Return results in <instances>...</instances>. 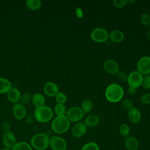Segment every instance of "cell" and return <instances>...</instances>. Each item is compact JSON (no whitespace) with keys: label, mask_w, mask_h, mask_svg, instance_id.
Here are the masks:
<instances>
[{"label":"cell","mask_w":150,"mask_h":150,"mask_svg":"<svg viewBox=\"0 0 150 150\" xmlns=\"http://www.w3.org/2000/svg\"><path fill=\"white\" fill-rule=\"evenodd\" d=\"M105 96L109 101L117 103L122 99L124 96V90L119 84H111L105 89Z\"/></svg>","instance_id":"6da1fadb"},{"label":"cell","mask_w":150,"mask_h":150,"mask_svg":"<svg viewBox=\"0 0 150 150\" xmlns=\"http://www.w3.org/2000/svg\"><path fill=\"white\" fill-rule=\"evenodd\" d=\"M70 122L66 115L57 116L52 122L53 131L57 134L66 132L69 128Z\"/></svg>","instance_id":"7a4b0ae2"},{"label":"cell","mask_w":150,"mask_h":150,"mask_svg":"<svg viewBox=\"0 0 150 150\" xmlns=\"http://www.w3.org/2000/svg\"><path fill=\"white\" fill-rule=\"evenodd\" d=\"M34 115L36 120L39 122H47L53 117L52 109L46 105L36 108L34 111Z\"/></svg>","instance_id":"3957f363"},{"label":"cell","mask_w":150,"mask_h":150,"mask_svg":"<svg viewBox=\"0 0 150 150\" xmlns=\"http://www.w3.org/2000/svg\"><path fill=\"white\" fill-rule=\"evenodd\" d=\"M49 138L45 134L39 133L35 135L31 139V145L36 149L43 150L49 145Z\"/></svg>","instance_id":"277c9868"},{"label":"cell","mask_w":150,"mask_h":150,"mask_svg":"<svg viewBox=\"0 0 150 150\" xmlns=\"http://www.w3.org/2000/svg\"><path fill=\"white\" fill-rule=\"evenodd\" d=\"M91 38L96 42L103 43L108 38L107 31L102 28H96L91 32Z\"/></svg>","instance_id":"5b68a950"},{"label":"cell","mask_w":150,"mask_h":150,"mask_svg":"<svg viewBox=\"0 0 150 150\" xmlns=\"http://www.w3.org/2000/svg\"><path fill=\"white\" fill-rule=\"evenodd\" d=\"M66 117L70 121L77 122L80 121L84 117V113L82 110L77 107L70 108L66 112Z\"/></svg>","instance_id":"8992f818"},{"label":"cell","mask_w":150,"mask_h":150,"mask_svg":"<svg viewBox=\"0 0 150 150\" xmlns=\"http://www.w3.org/2000/svg\"><path fill=\"white\" fill-rule=\"evenodd\" d=\"M143 75L138 71L131 72L128 76L127 82L131 87L137 88L139 87L142 82Z\"/></svg>","instance_id":"52a82bcc"},{"label":"cell","mask_w":150,"mask_h":150,"mask_svg":"<svg viewBox=\"0 0 150 150\" xmlns=\"http://www.w3.org/2000/svg\"><path fill=\"white\" fill-rule=\"evenodd\" d=\"M137 68L141 74L147 75L150 73V57L144 56L138 62Z\"/></svg>","instance_id":"ba28073f"},{"label":"cell","mask_w":150,"mask_h":150,"mask_svg":"<svg viewBox=\"0 0 150 150\" xmlns=\"http://www.w3.org/2000/svg\"><path fill=\"white\" fill-rule=\"evenodd\" d=\"M49 145L53 150H66L67 148L66 141L58 136H53L50 138Z\"/></svg>","instance_id":"9c48e42d"},{"label":"cell","mask_w":150,"mask_h":150,"mask_svg":"<svg viewBox=\"0 0 150 150\" xmlns=\"http://www.w3.org/2000/svg\"><path fill=\"white\" fill-rule=\"evenodd\" d=\"M2 142L6 148H13L16 144V138L14 134L9 131H6L3 135Z\"/></svg>","instance_id":"30bf717a"},{"label":"cell","mask_w":150,"mask_h":150,"mask_svg":"<svg viewBox=\"0 0 150 150\" xmlns=\"http://www.w3.org/2000/svg\"><path fill=\"white\" fill-rule=\"evenodd\" d=\"M103 67L104 70L111 74H117L120 71L118 64L112 60H107L104 63Z\"/></svg>","instance_id":"8fae6325"},{"label":"cell","mask_w":150,"mask_h":150,"mask_svg":"<svg viewBox=\"0 0 150 150\" xmlns=\"http://www.w3.org/2000/svg\"><path fill=\"white\" fill-rule=\"evenodd\" d=\"M12 112L14 117L18 120L23 119L26 114V108L24 105L19 103H16L14 104L12 108Z\"/></svg>","instance_id":"7c38bea8"},{"label":"cell","mask_w":150,"mask_h":150,"mask_svg":"<svg viewBox=\"0 0 150 150\" xmlns=\"http://www.w3.org/2000/svg\"><path fill=\"white\" fill-rule=\"evenodd\" d=\"M43 91L45 94L47 96L54 97L59 93V87L56 83L49 81L45 84Z\"/></svg>","instance_id":"4fadbf2b"},{"label":"cell","mask_w":150,"mask_h":150,"mask_svg":"<svg viewBox=\"0 0 150 150\" xmlns=\"http://www.w3.org/2000/svg\"><path fill=\"white\" fill-rule=\"evenodd\" d=\"M87 132V127L83 122L76 123L72 128V135L76 138H80L84 135Z\"/></svg>","instance_id":"5bb4252c"},{"label":"cell","mask_w":150,"mask_h":150,"mask_svg":"<svg viewBox=\"0 0 150 150\" xmlns=\"http://www.w3.org/2000/svg\"><path fill=\"white\" fill-rule=\"evenodd\" d=\"M128 117L131 122L137 124L141 120V114L138 109L135 107H132L131 109L128 110Z\"/></svg>","instance_id":"9a60e30c"},{"label":"cell","mask_w":150,"mask_h":150,"mask_svg":"<svg viewBox=\"0 0 150 150\" xmlns=\"http://www.w3.org/2000/svg\"><path fill=\"white\" fill-rule=\"evenodd\" d=\"M21 97V93L16 88H11L7 93L8 100L12 103H16L19 101Z\"/></svg>","instance_id":"2e32d148"},{"label":"cell","mask_w":150,"mask_h":150,"mask_svg":"<svg viewBox=\"0 0 150 150\" xmlns=\"http://www.w3.org/2000/svg\"><path fill=\"white\" fill-rule=\"evenodd\" d=\"M125 146L128 150H138L139 143L138 140L133 137H128L125 139Z\"/></svg>","instance_id":"e0dca14e"},{"label":"cell","mask_w":150,"mask_h":150,"mask_svg":"<svg viewBox=\"0 0 150 150\" xmlns=\"http://www.w3.org/2000/svg\"><path fill=\"white\" fill-rule=\"evenodd\" d=\"M32 104L36 108L45 105V98L44 96L40 93H35L32 97Z\"/></svg>","instance_id":"ac0fdd59"},{"label":"cell","mask_w":150,"mask_h":150,"mask_svg":"<svg viewBox=\"0 0 150 150\" xmlns=\"http://www.w3.org/2000/svg\"><path fill=\"white\" fill-rule=\"evenodd\" d=\"M100 121L99 117L96 115H90L87 116L84 121V124L87 127L91 128L98 125Z\"/></svg>","instance_id":"d6986e66"},{"label":"cell","mask_w":150,"mask_h":150,"mask_svg":"<svg viewBox=\"0 0 150 150\" xmlns=\"http://www.w3.org/2000/svg\"><path fill=\"white\" fill-rule=\"evenodd\" d=\"M108 36L110 40L114 43H120L124 39V33L121 31L118 30H112L111 32Z\"/></svg>","instance_id":"ffe728a7"},{"label":"cell","mask_w":150,"mask_h":150,"mask_svg":"<svg viewBox=\"0 0 150 150\" xmlns=\"http://www.w3.org/2000/svg\"><path fill=\"white\" fill-rule=\"evenodd\" d=\"M11 88V83L8 79L0 78V94L7 93Z\"/></svg>","instance_id":"44dd1931"},{"label":"cell","mask_w":150,"mask_h":150,"mask_svg":"<svg viewBox=\"0 0 150 150\" xmlns=\"http://www.w3.org/2000/svg\"><path fill=\"white\" fill-rule=\"evenodd\" d=\"M26 5L30 10H37L40 8L42 2L40 0H27Z\"/></svg>","instance_id":"7402d4cb"},{"label":"cell","mask_w":150,"mask_h":150,"mask_svg":"<svg viewBox=\"0 0 150 150\" xmlns=\"http://www.w3.org/2000/svg\"><path fill=\"white\" fill-rule=\"evenodd\" d=\"M93 108V103L89 99H86L83 100L81 104V109L84 113L90 112Z\"/></svg>","instance_id":"603a6c76"},{"label":"cell","mask_w":150,"mask_h":150,"mask_svg":"<svg viewBox=\"0 0 150 150\" xmlns=\"http://www.w3.org/2000/svg\"><path fill=\"white\" fill-rule=\"evenodd\" d=\"M12 150H32V148L28 143L20 142L16 144Z\"/></svg>","instance_id":"cb8c5ba5"},{"label":"cell","mask_w":150,"mask_h":150,"mask_svg":"<svg viewBox=\"0 0 150 150\" xmlns=\"http://www.w3.org/2000/svg\"><path fill=\"white\" fill-rule=\"evenodd\" d=\"M54 112L57 116L64 115L66 114V107L63 104L57 103L54 107Z\"/></svg>","instance_id":"d4e9b609"},{"label":"cell","mask_w":150,"mask_h":150,"mask_svg":"<svg viewBox=\"0 0 150 150\" xmlns=\"http://www.w3.org/2000/svg\"><path fill=\"white\" fill-rule=\"evenodd\" d=\"M120 133L123 137H127L130 133V128L126 124H123L120 127Z\"/></svg>","instance_id":"484cf974"},{"label":"cell","mask_w":150,"mask_h":150,"mask_svg":"<svg viewBox=\"0 0 150 150\" xmlns=\"http://www.w3.org/2000/svg\"><path fill=\"white\" fill-rule=\"evenodd\" d=\"M81 150H99V147L94 142H88L85 144Z\"/></svg>","instance_id":"4316f807"},{"label":"cell","mask_w":150,"mask_h":150,"mask_svg":"<svg viewBox=\"0 0 150 150\" xmlns=\"http://www.w3.org/2000/svg\"><path fill=\"white\" fill-rule=\"evenodd\" d=\"M56 100L59 104H63L66 103L67 100V96L66 95L62 92H59L56 95Z\"/></svg>","instance_id":"83f0119b"},{"label":"cell","mask_w":150,"mask_h":150,"mask_svg":"<svg viewBox=\"0 0 150 150\" xmlns=\"http://www.w3.org/2000/svg\"><path fill=\"white\" fill-rule=\"evenodd\" d=\"M141 85L145 89L147 90L150 88V74L145 75L143 77Z\"/></svg>","instance_id":"f1b7e54d"},{"label":"cell","mask_w":150,"mask_h":150,"mask_svg":"<svg viewBox=\"0 0 150 150\" xmlns=\"http://www.w3.org/2000/svg\"><path fill=\"white\" fill-rule=\"evenodd\" d=\"M141 21L145 26H150V15L148 13H144L141 16Z\"/></svg>","instance_id":"f546056e"},{"label":"cell","mask_w":150,"mask_h":150,"mask_svg":"<svg viewBox=\"0 0 150 150\" xmlns=\"http://www.w3.org/2000/svg\"><path fill=\"white\" fill-rule=\"evenodd\" d=\"M32 99V97L30 96V94L29 93H26L25 94H23V96H21L20 99H19V103L24 105L27 104L28 102H29V101Z\"/></svg>","instance_id":"4dcf8cb0"},{"label":"cell","mask_w":150,"mask_h":150,"mask_svg":"<svg viewBox=\"0 0 150 150\" xmlns=\"http://www.w3.org/2000/svg\"><path fill=\"white\" fill-rule=\"evenodd\" d=\"M112 3L115 7H116L117 8H122L127 4L128 1H127V0H114Z\"/></svg>","instance_id":"1f68e13d"},{"label":"cell","mask_w":150,"mask_h":150,"mask_svg":"<svg viewBox=\"0 0 150 150\" xmlns=\"http://www.w3.org/2000/svg\"><path fill=\"white\" fill-rule=\"evenodd\" d=\"M122 106L124 109L128 110H129L130 109H131L133 107L132 103L129 99L123 100L122 101Z\"/></svg>","instance_id":"d6a6232c"},{"label":"cell","mask_w":150,"mask_h":150,"mask_svg":"<svg viewBox=\"0 0 150 150\" xmlns=\"http://www.w3.org/2000/svg\"><path fill=\"white\" fill-rule=\"evenodd\" d=\"M141 101L144 104H150V93H148L142 96L141 97Z\"/></svg>","instance_id":"836d02e7"},{"label":"cell","mask_w":150,"mask_h":150,"mask_svg":"<svg viewBox=\"0 0 150 150\" xmlns=\"http://www.w3.org/2000/svg\"><path fill=\"white\" fill-rule=\"evenodd\" d=\"M117 77L119 80L122 81H127L128 79V76L127 74L122 71H119V72L117 74Z\"/></svg>","instance_id":"e575fe53"},{"label":"cell","mask_w":150,"mask_h":150,"mask_svg":"<svg viewBox=\"0 0 150 150\" xmlns=\"http://www.w3.org/2000/svg\"><path fill=\"white\" fill-rule=\"evenodd\" d=\"M128 92L129 94H130L131 95L135 94L137 93V89L135 88H133V87H129L128 88Z\"/></svg>","instance_id":"d590c367"},{"label":"cell","mask_w":150,"mask_h":150,"mask_svg":"<svg viewBox=\"0 0 150 150\" xmlns=\"http://www.w3.org/2000/svg\"><path fill=\"white\" fill-rule=\"evenodd\" d=\"M146 37L148 39H150V30H149L146 33Z\"/></svg>","instance_id":"8d00e7d4"},{"label":"cell","mask_w":150,"mask_h":150,"mask_svg":"<svg viewBox=\"0 0 150 150\" xmlns=\"http://www.w3.org/2000/svg\"><path fill=\"white\" fill-rule=\"evenodd\" d=\"M135 2L134 1H128V3H131V4H134Z\"/></svg>","instance_id":"74e56055"},{"label":"cell","mask_w":150,"mask_h":150,"mask_svg":"<svg viewBox=\"0 0 150 150\" xmlns=\"http://www.w3.org/2000/svg\"><path fill=\"white\" fill-rule=\"evenodd\" d=\"M1 150H12L9 148H3V149H1Z\"/></svg>","instance_id":"f35d334b"}]
</instances>
